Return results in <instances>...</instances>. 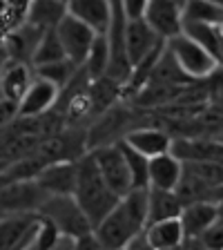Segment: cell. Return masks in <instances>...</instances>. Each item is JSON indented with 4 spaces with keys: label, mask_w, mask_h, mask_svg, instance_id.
Masks as SVG:
<instances>
[{
    "label": "cell",
    "mask_w": 223,
    "mask_h": 250,
    "mask_svg": "<svg viewBox=\"0 0 223 250\" xmlns=\"http://www.w3.org/2000/svg\"><path fill=\"white\" fill-rule=\"evenodd\" d=\"M89 154H92L94 163L99 167L103 181L107 183V188L116 197H123L132 188V177H130V170H127V163H125V156L119 146V141L116 143L96 146Z\"/></svg>",
    "instance_id": "cell-4"
},
{
    "label": "cell",
    "mask_w": 223,
    "mask_h": 250,
    "mask_svg": "<svg viewBox=\"0 0 223 250\" xmlns=\"http://www.w3.org/2000/svg\"><path fill=\"white\" fill-rule=\"evenodd\" d=\"M72 246H74V237H69V234H58L56 241L49 246V250H72Z\"/></svg>",
    "instance_id": "cell-34"
},
{
    "label": "cell",
    "mask_w": 223,
    "mask_h": 250,
    "mask_svg": "<svg viewBox=\"0 0 223 250\" xmlns=\"http://www.w3.org/2000/svg\"><path fill=\"white\" fill-rule=\"evenodd\" d=\"M16 119H18V103L0 96V130L9 127Z\"/></svg>",
    "instance_id": "cell-31"
},
{
    "label": "cell",
    "mask_w": 223,
    "mask_h": 250,
    "mask_svg": "<svg viewBox=\"0 0 223 250\" xmlns=\"http://www.w3.org/2000/svg\"><path fill=\"white\" fill-rule=\"evenodd\" d=\"M181 2H183V0H181Z\"/></svg>",
    "instance_id": "cell-40"
},
{
    "label": "cell",
    "mask_w": 223,
    "mask_h": 250,
    "mask_svg": "<svg viewBox=\"0 0 223 250\" xmlns=\"http://www.w3.org/2000/svg\"><path fill=\"white\" fill-rule=\"evenodd\" d=\"M9 61V56H7V49H5V45L0 42V69L5 67V62Z\"/></svg>",
    "instance_id": "cell-36"
},
{
    "label": "cell",
    "mask_w": 223,
    "mask_h": 250,
    "mask_svg": "<svg viewBox=\"0 0 223 250\" xmlns=\"http://www.w3.org/2000/svg\"><path fill=\"white\" fill-rule=\"evenodd\" d=\"M183 163L172 152H163L147 159V186L159 190H174L181 181Z\"/></svg>",
    "instance_id": "cell-17"
},
{
    "label": "cell",
    "mask_w": 223,
    "mask_h": 250,
    "mask_svg": "<svg viewBox=\"0 0 223 250\" xmlns=\"http://www.w3.org/2000/svg\"><path fill=\"white\" fill-rule=\"evenodd\" d=\"M109 58H112V49H109L107 34H96L92 47H89V52H87V58H85V62H83V69L89 81L107 74Z\"/></svg>",
    "instance_id": "cell-23"
},
{
    "label": "cell",
    "mask_w": 223,
    "mask_h": 250,
    "mask_svg": "<svg viewBox=\"0 0 223 250\" xmlns=\"http://www.w3.org/2000/svg\"><path fill=\"white\" fill-rule=\"evenodd\" d=\"M34 179L47 194H72L76 186V159L47 163Z\"/></svg>",
    "instance_id": "cell-14"
},
{
    "label": "cell",
    "mask_w": 223,
    "mask_h": 250,
    "mask_svg": "<svg viewBox=\"0 0 223 250\" xmlns=\"http://www.w3.org/2000/svg\"><path fill=\"white\" fill-rule=\"evenodd\" d=\"M72 197L76 199L78 208L83 210V214L87 217L92 228L114 208L121 199L103 181V177H101L99 167H96L89 152L85 156L76 159V186H74Z\"/></svg>",
    "instance_id": "cell-1"
},
{
    "label": "cell",
    "mask_w": 223,
    "mask_h": 250,
    "mask_svg": "<svg viewBox=\"0 0 223 250\" xmlns=\"http://www.w3.org/2000/svg\"><path fill=\"white\" fill-rule=\"evenodd\" d=\"M114 250H123V248H114Z\"/></svg>",
    "instance_id": "cell-39"
},
{
    "label": "cell",
    "mask_w": 223,
    "mask_h": 250,
    "mask_svg": "<svg viewBox=\"0 0 223 250\" xmlns=\"http://www.w3.org/2000/svg\"><path fill=\"white\" fill-rule=\"evenodd\" d=\"M212 201H217V203H223V186L214 188V192H212Z\"/></svg>",
    "instance_id": "cell-35"
},
{
    "label": "cell",
    "mask_w": 223,
    "mask_h": 250,
    "mask_svg": "<svg viewBox=\"0 0 223 250\" xmlns=\"http://www.w3.org/2000/svg\"><path fill=\"white\" fill-rule=\"evenodd\" d=\"M38 212H14L0 217V250H22L38 230Z\"/></svg>",
    "instance_id": "cell-8"
},
{
    "label": "cell",
    "mask_w": 223,
    "mask_h": 250,
    "mask_svg": "<svg viewBox=\"0 0 223 250\" xmlns=\"http://www.w3.org/2000/svg\"><path fill=\"white\" fill-rule=\"evenodd\" d=\"M54 31H56L58 41H61V45H62L65 58L72 61L76 67H83V62H85V58H87V52L94 42L96 31L89 29L85 22L72 18L69 14H65V18L54 27Z\"/></svg>",
    "instance_id": "cell-7"
},
{
    "label": "cell",
    "mask_w": 223,
    "mask_h": 250,
    "mask_svg": "<svg viewBox=\"0 0 223 250\" xmlns=\"http://www.w3.org/2000/svg\"><path fill=\"white\" fill-rule=\"evenodd\" d=\"M183 210L181 199L177 197L174 190H159V188H150L147 190V224L154 221H163V219L179 217Z\"/></svg>",
    "instance_id": "cell-21"
},
{
    "label": "cell",
    "mask_w": 223,
    "mask_h": 250,
    "mask_svg": "<svg viewBox=\"0 0 223 250\" xmlns=\"http://www.w3.org/2000/svg\"><path fill=\"white\" fill-rule=\"evenodd\" d=\"M170 152L181 163L219 161L223 156V146L217 139H172Z\"/></svg>",
    "instance_id": "cell-16"
},
{
    "label": "cell",
    "mask_w": 223,
    "mask_h": 250,
    "mask_svg": "<svg viewBox=\"0 0 223 250\" xmlns=\"http://www.w3.org/2000/svg\"><path fill=\"white\" fill-rule=\"evenodd\" d=\"M65 14H67V7L61 0H29L25 21L41 29H54L65 18Z\"/></svg>",
    "instance_id": "cell-22"
},
{
    "label": "cell",
    "mask_w": 223,
    "mask_h": 250,
    "mask_svg": "<svg viewBox=\"0 0 223 250\" xmlns=\"http://www.w3.org/2000/svg\"><path fill=\"white\" fill-rule=\"evenodd\" d=\"M147 190L150 188H130L119 199V203L123 206L125 212L130 214L134 221H139L143 228H145V221H147Z\"/></svg>",
    "instance_id": "cell-28"
},
{
    "label": "cell",
    "mask_w": 223,
    "mask_h": 250,
    "mask_svg": "<svg viewBox=\"0 0 223 250\" xmlns=\"http://www.w3.org/2000/svg\"><path fill=\"white\" fill-rule=\"evenodd\" d=\"M123 250H154V246H152L150 239L145 237V230H139V232L123 246Z\"/></svg>",
    "instance_id": "cell-33"
},
{
    "label": "cell",
    "mask_w": 223,
    "mask_h": 250,
    "mask_svg": "<svg viewBox=\"0 0 223 250\" xmlns=\"http://www.w3.org/2000/svg\"><path fill=\"white\" fill-rule=\"evenodd\" d=\"M38 214L49 219L61 234L78 237V234L92 230L87 217L83 214V210L78 208L76 199L72 194H49L38 208Z\"/></svg>",
    "instance_id": "cell-3"
},
{
    "label": "cell",
    "mask_w": 223,
    "mask_h": 250,
    "mask_svg": "<svg viewBox=\"0 0 223 250\" xmlns=\"http://www.w3.org/2000/svg\"><path fill=\"white\" fill-rule=\"evenodd\" d=\"M47 197L36 179H14L0 188V214L38 212Z\"/></svg>",
    "instance_id": "cell-5"
},
{
    "label": "cell",
    "mask_w": 223,
    "mask_h": 250,
    "mask_svg": "<svg viewBox=\"0 0 223 250\" xmlns=\"http://www.w3.org/2000/svg\"><path fill=\"white\" fill-rule=\"evenodd\" d=\"M181 34H185L187 38H192L194 42L205 49L210 56L217 61L219 56V42H221V29L219 25H210V22H190V21H183L181 25ZM219 65V62H217Z\"/></svg>",
    "instance_id": "cell-24"
},
{
    "label": "cell",
    "mask_w": 223,
    "mask_h": 250,
    "mask_svg": "<svg viewBox=\"0 0 223 250\" xmlns=\"http://www.w3.org/2000/svg\"><path fill=\"white\" fill-rule=\"evenodd\" d=\"M185 239H201L210 228L219 224V203L214 201H192L185 203L179 214Z\"/></svg>",
    "instance_id": "cell-12"
},
{
    "label": "cell",
    "mask_w": 223,
    "mask_h": 250,
    "mask_svg": "<svg viewBox=\"0 0 223 250\" xmlns=\"http://www.w3.org/2000/svg\"><path fill=\"white\" fill-rule=\"evenodd\" d=\"M31 81H34V69L29 62L7 61L5 67L0 69V96L18 103L25 96Z\"/></svg>",
    "instance_id": "cell-18"
},
{
    "label": "cell",
    "mask_w": 223,
    "mask_h": 250,
    "mask_svg": "<svg viewBox=\"0 0 223 250\" xmlns=\"http://www.w3.org/2000/svg\"><path fill=\"white\" fill-rule=\"evenodd\" d=\"M163 38H159L152 31V27L147 25L143 18L136 21H125V29H123V47H125V56L130 67H136L145 56H150L154 49L163 45Z\"/></svg>",
    "instance_id": "cell-9"
},
{
    "label": "cell",
    "mask_w": 223,
    "mask_h": 250,
    "mask_svg": "<svg viewBox=\"0 0 223 250\" xmlns=\"http://www.w3.org/2000/svg\"><path fill=\"white\" fill-rule=\"evenodd\" d=\"M41 27L31 25V22H20V25H16L14 29H9L5 34V41H2V45H5L7 49V56H9V61H18V62H29L31 65V56H34V49H36L38 41H41L42 36Z\"/></svg>",
    "instance_id": "cell-15"
},
{
    "label": "cell",
    "mask_w": 223,
    "mask_h": 250,
    "mask_svg": "<svg viewBox=\"0 0 223 250\" xmlns=\"http://www.w3.org/2000/svg\"><path fill=\"white\" fill-rule=\"evenodd\" d=\"M165 49L187 78H208L219 67L217 61L185 34H177V36L167 38Z\"/></svg>",
    "instance_id": "cell-2"
},
{
    "label": "cell",
    "mask_w": 223,
    "mask_h": 250,
    "mask_svg": "<svg viewBox=\"0 0 223 250\" xmlns=\"http://www.w3.org/2000/svg\"><path fill=\"white\" fill-rule=\"evenodd\" d=\"M62 58H65V52H62V45H61V41H58L56 31L45 29L41 41H38V45H36V49H34L31 67L45 65V62H54V61H62Z\"/></svg>",
    "instance_id": "cell-27"
},
{
    "label": "cell",
    "mask_w": 223,
    "mask_h": 250,
    "mask_svg": "<svg viewBox=\"0 0 223 250\" xmlns=\"http://www.w3.org/2000/svg\"><path fill=\"white\" fill-rule=\"evenodd\" d=\"M61 2H65V5H67V0H61Z\"/></svg>",
    "instance_id": "cell-38"
},
{
    "label": "cell",
    "mask_w": 223,
    "mask_h": 250,
    "mask_svg": "<svg viewBox=\"0 0 223 250\" xmlns=\"http://www.w3.org/2000/svg\"><path fill=\"white\" fill-rule=\"evenodd\" d=\"M125 143L130 147H134L136 152H141L143 156L152 159L156 154L170 152V143L172 136L163 130H152V127H141V130H132L130 134L125 136Z\"/></svg>",
    "instance_id": "cell-20"
},
{
    "label": "cell",
    "mask_w": 223,
    "mask_h": 250,
    "mask_svg": "<svg viewBox=\"0 0 223 250\" xmlns=\"http://www.w3.org/2000/svg\"><path fill=\"white\" fill-rule=\"evenodd\" d=\"M65 7L72 18L85 22L96 34H107L112 18H114L112 0H67Z\"/></svg>",
    "instance_id": "cell-13"
},
{
    "label": "cell",
    "mask_w": 223,
    "mask_h": 250,
    "mask_svg": "<svg viewBox=\"0 0 223 250\" xmlns=\"http://www.w3.org/2000/svg\"><path fill=\"white\" fill-rule=\"evenodd\" d=\"M183 21L190 22H210L219 25L223 21V5H217L212 0H183Z\"/></svg>",
    "instance_id": "cell-25"
},
{
    "label": "cell",
    "mask_w": 223,
    "mask_h": 250,
    "mask_svg": "<svg viewBox=\"0 0 223 250\" xmlns=\"http://www.w3.org/2000/svg\"><path fill=\"white\" fill-rule=\"evenodd\" d=\"M119 146H121V150H123L127 170H130L132 188H150L147 186V156H143L141 152H136L134 147H130L123 139L119 141Z\"/></svg>",
    "instance_id": "cell-29"
},
{
    "label": "cell",
    "mask_w": 223,
    "mask_h": 250,
    "mask_svg": "<svg viewBox=\"0 0 223 250\" xmlns=\"http://www.w3.org/2000/svg\"><path fill=\"white\" fill-rule=\"evenodd\" d=\"M143 230H145V237L150 239V244L154 246V250H179L181 244L185 241L179 217L147 224Z\"/></svg>",
    "instance_id": "cell-19"
},
{
    "label": "cell",
    "mask_w": 223,
    "mask_h": 250,
    "mask_svg": "<svg viewBox=\"0 0 223 250\" xmlns=\"http://www.w3.org/2000/svg\"><path fill=\"white\" fill-rule=\"evenodd\" d=\"M219 29H221V34H223V21H221V22H219Z\"/></svg>",
    "instance_id": "cell-37"
},
{
    "label": "cell",
    "mask_w": 223,
    "mask_h": 250,
    "mask_svg": "<svg viewBox=\"0 0 223 250\" xmlns=\"http://www.w3.org/2000/svg\"><path fill=\"white\" fill-rule=\"evenodd\" d=\"M61 89L45 78L34 76L25 96L18 101V119H38L58 103Z\"/></svg>",
    "instance_id": "cell-11"
},
{
    "label": "cell",
    "mask_w": 223,
    "mask_h": 250,
    "mask_svg": "<svg viewBox=\"0 0 223 250\" xmlns=\"http://www.w3.org/2000/svg\"><path fill=\"white\" fill-rule=\"evenodd\" d=\"M78 69L72 61L62 58V61H54V62H45V65H36L34 67V74L38 78H45L49 83H54L58 89H65L69 83L74 81V76L78 74Z\"/></svg>",
    "instance_id": "cell-26"
},
{
    "label": "cell",
    "mask_w": 223,
    "mask_h": 250,
    "mask_svg": "<svg viewBox=\"0 0 223 250\" xmlns=\"http://www.w3.org/2000/svg\"><path fill=\"white\" fill-rule=\"evenodd\" d=\"M181 11H183L181 0H150L145 14H143V21L152 27L156 36L167 41V38L181 34V25H183Z\"/></svg>",
    "instance_id": "cell-10"
},
{
    "label": "cell",
    "mask_w": 223,
    "mask_h": 250,
    "mask_svg": "<svg viewBox=\"0 0 223 250\" xmlns=\"http://www.w3.org/2000/svg\"><path fill=\"white\" fill-rule=\"evenodd\" d=\"M92 230L96 234L99 244L103 246V250H114V248H123L139 230H143V226L125 212L121 203H116Z\"/></svg>",
    "instance_id": "cell-6"
},
{
    "label": "cell",
    "mask_w": 223,
    "mask_h": 250,
    "mask_svg": "<svg viewBox=\"0 0 223 250\" xmlns=\"http://www.w3.org/2000/svg\"><path fill=\"white\" fill-rule=\"evenodd\" d=\"M72 250H103V246L99 244V239H96L94 230H87V232H83V234H78V237H74Z\"/></svg>",
    "instance_id": "cell-32"
},
{
    "label": "cell",
    "mask_w": 223,
    "mask_h": 250,
    "mask_svg": "<svg viewBox=\"0 0 223 250\" xmlns=\"http://www.w3.org/2000/svg\"><path fill=\"white\" fill-rule=\"evenodd\" d=\"M150 0H121V16L125 21H136L143 18Z\"/></svg>",
    "instance_id": "cell-30"
}]
</instances>
